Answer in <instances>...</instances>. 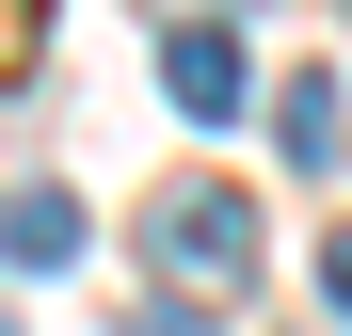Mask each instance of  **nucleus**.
Listing matches in <instances>:
<instances>
[{"label":"nucleus","instance_id":"4","mask_svg":"<svg viewBox=\"0 0 352 336\" xmlns=\"http://www.w3.org/2000/svg\"><path fill=\"white\" fill-rule=\"evenodd\" d=\"M65 256H80V192H65V177L0 192V272H65Z\"/></svg>","mask_w":352,"mask_h":336},{"label":"nucleus","instance_id":"3","mask_svg":"<svg viewBox=\"0 0 352 336\" xmlns=\"http://www.w3.org/2000/svg\"><path fill=\"white\" fill-rule=\"evenodd\" d=\"M272 160H288V177H336V160H352V96H336L320 65L272 80Z\"/></svg>","mask_w":352,"mask_h":336},{"label":"nucleus","instance_id":"1","mask_svg":"<svg viewBox=\"0 0 352 336\" xmlns=\"http://www.w3.org/2000/svg\"><path fill=\"white\" fill-rule=\"evenodd\" d=\"M144 256H160V289H256V192H224V177H176V192H144Z\"/></svg>","mask_w":352,"mask_h":336},{"label":"nucleus","instance_id":"7","mask_svg":"<svg viewBox=\"0 0 352 336\" xmlns=\"http://www.w3.org/2000/svg\"><path fill=\"white\" fill-rule=\"evenodd\" d=\"M0 336H16V320H0Z\"/></svg>","mask_w":352,"mask_h":336},{"label":"nucleus","instance_id":"5","mask_svg":"<svg viewBox=\"0 0 352 336\" xmlns=\"http://www.w3.org/2000/svg\"><path fill=\"white\" fill-rule=\"evenodd\" d=\"M112 336H208V304H192V289H129V320H112Z\"/></svg>","mask_w":352,"mask_h":336},{"label":"nucleus","instance_id":"2","mask_svg":"<svg viewBox=\"0 0 352 336\" xmlns=\"http://www.w3.org/2000/svg\"><path fill=\"white\" fill-rule=\"evenodd\" d=\"M160 96L192 112V128H224V112L256 96V65H241V32H224V16H192V32H160Z\"/></svg>","mask_w":352,"mask_h":336},{"label":"nucleus","instance_id":"6","mask_svg":"<svg viewBox=\"0 0 352 336\" xmlns=\"http://www.w3.org/2000/svg\"><path fill=\"white\" fill-rule=\"evenodd\" d=\"M320 304L352 320V224H336V240H320Z\"/></svg>","mask_w":352,"mask_h":336}]
</instances>
